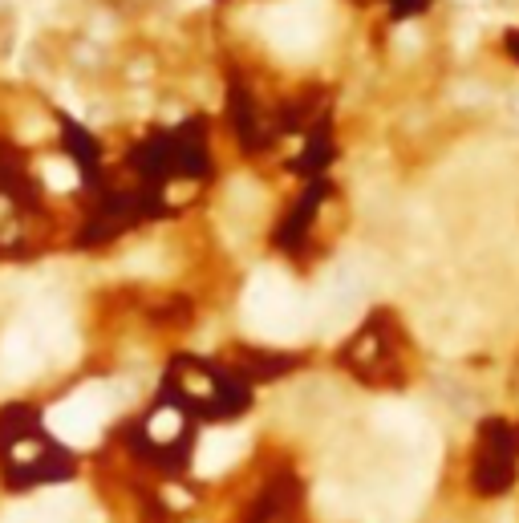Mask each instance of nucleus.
Masks as SVG:
<instances>
[{"instance_id":"nucleus-1","label":"nucleus","mask_w":519,"mask_h":523,"mask_svg":"<svg viewBox=\"0 0 519 523\" xmlns=\"http://www.w3.org/2000/svg\"><path fill=\"white\" fill-rule=\"evenodd\" d=\"M240 313H244V329L268 345H292V341L309 337V329H313L309 296L276 264H264L252 272Z\"/></svg>"},{"instance_id":"nucleus-6","label":"nucleus","mask_w":519,"mask_h":523,"mask_svg":"<svg viewBox=\"0 0 519 523\" xmlns=\"http://www.w3.org/2000/svg\"><path fill=\"white\" fill-rule=\"evenodd\" d=\"M244 451H248L244 430H207L195 451V475H203V479L224 475L228 467H236L244 459Z\"/></svg>"},{"instance_id":"nucleus-5","label":"nucleus","mask_w":519,"mask_h":523,"mask_svg":"<svg viewBox=\"0 0 519 523\" xmlns=\"http://www.w3.org/2000/svg\"><path fill=\"white\" fill-rule=\"evenodd\" d=\"M110 418V390L90 382L82 390H73L65 402H57L49 410V430L65 442V446H90L102 426Z\"/></svg>"},{"instance_id":"nucleus-8","label":"nucleus","mask_w":519,"mask_h":523,"mask_svg":"<svg viewBox=\"0 0 519 523\" xmlns=\"http://www.w3.org/2000/svg\"><path fill=\"white\" fill-rule=\"evenodd\" d=\"M41 175H45V183H49L53 191H69V187H78V171H73L69 163H61V159H49V163L41 167Z\"/></svg>"},{"instance_id":"nucleus-2","label":"nucleus","mask_w":519,"mask_h":523,"mask_svg":"<svg viewBox=\"0 0 519 523\" xmlns=\"http://www.w3.org/2000/svg\"><path fill=\"white\" fill-rule=\"evenodd\" d=\"M73 349H78V337H73L69 313L53 301H41L9 325L5 341H0V365L9 378H37V373L69 361Z\"/></svg>"},{"instance_id":"nucleus-7","label":"nucleus","mask_w":519,"mask_h":523,"mask_svg":"<svg viewBox=\"0 0 519 523\" xmlns=\"http://www.w3.org/2000/svg\"><path fill=\"white\" fill-rule=\"evenodd\" d=\"M82 511V495L78 491H53V495H41L37 503H25V507H13L5 515V523H73Z\"/></svg>"},{"instance_id":"nucleus-9","label":"nucleus","mask_w":519,"mask_h":523,"mask_svg":"<svg viewBox=\"0 0 519 523\" xmlns=\"http://www.w3.org/2000/svg\"><path fill=\"white\" fill-rule=\"evenodd\" d=\"M179 426H183V422H179V410H159V414L151 418V438H155V442H171V438L179 434Z\"/></svg>"},{"instance_id":"nucleus-4","label":"nucleus","mask_w":519,"mask_h":523,"mask_svg":"<svg viewBox=\"0 0 519 523\" xmlns=\"http://www.w3.org/2000/svg\"><path fill=\"white\" fill-rule=\"evenodd\" d=\"M365 296H369V284H365V272L353 264V260H341L333 264L317 292L309 296V313H313V329L321 337H341L357 325V317L365 313Z\"/></svg>"},{"instance_id":"nucleus-3","label":"nucleus","mask_w":519,"mask_h":523,"mask_svg":"<svg viewBox=\"0 0 519 523\" xmlns=\"http://www.w3.org/2000/svg\"><path fill=\"white\" fill-rule=\"evenodd\" d=\"M333 25V0H272L260 9V37L280 57H309L325 45Z\"/></svg>"}]
</instances>
